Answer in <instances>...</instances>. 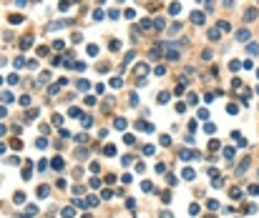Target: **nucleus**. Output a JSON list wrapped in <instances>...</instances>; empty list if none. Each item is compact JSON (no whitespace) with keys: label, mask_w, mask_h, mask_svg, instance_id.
Masks as SVG:
<instances>
[{"label":"nucleus","mask_w":259,"mask_h":218,"mask_svg":"<svg viewBox=\"0 0 259 218\" xmlns=\"http://www.w3.org/2000/svg\"><path fill=\"white\" fill-rule=\"evenodd\" d=\"M191 20H194V23H196V25H204V13L194 10V13H191Z\"/></svg>","instance_id":"obj_2"},{"label":"nucleus","mask_w":259,"mask_h":218,"mask_svg":"<svg viewBox=\"0 0 259 218\" xmlns=\"http://www.w3.org/2000/svg\"><path fill=\"white\" fill-rule=\"evenodd\" d=\"M189 213L196 216V213H199V203H191V206H189Z\"/></svg>","instance_id":"obj_25"},{"label":"nucleus","mask_w":259,"mask_h":218,"mask_svg":"<svg viewBox=\"0 0 259 218\" xmlns=\"http://www.w3.org/2000/svg\"><path fill=\"white\" fill-rule=\"evenodd\" d=\"M249 193H251V196H257V193H259V186H251V188H249Z\"/></svg>","instance_id":"obj_52"},{"label":"nucleus","mask_w":259,"mask_h":218,"mask_svg":"<svg viewBox=\"0 0 259 218\" xmlns=\"http://www.w3.org/2000/svg\"><path fill=\"white\" fill-rule=\"evenodd\" d=\"M108 48L116 53V50H121V43H118V40H111V43H108Z\"/></svg>","instance_id":"obj_16"},{"label":"nucleus","mask_w":259,"mask_h":218,"mask_svg":"<svg viewBox=\"0 0 259 218\" xmlns=\"http://www.w3.org/2000/svg\"><path fill=\"white\" fill-rule=\"evenodd\" d=\"M169 13H171V15H179V13H181V5H179V3H171Z\"/></svg>","instance_id":"obj_8"},{"label":"nucleus","mask_w":259,"mask_h":218,"mask_svg":"<svg viewBox=\"0 0 259 218\" xmlns=\"http://www.w3.org/2000/svg\"><path fill=\"white\" fill-rule=\"evenodd\" d=\"M88 55L96 58V55H98V45H88Z\"/></svg>","instance_id":"obj_15"},{"label":"nucleus","mask_w":259,"mask_h":218,"mask_svg":"<svg viewBox=\"0 0 259 218\" xmlns=\"http://www.w3.org/2000/svg\"><path fill=\"white\" fill-rule=\"evenodd\" d=\"M103 153H106V156H116V148H113V145H106V148H103Z\"/></svg>","instance_id":"obj_28"},{"label":"nucleus","mask_w":259,"mask_h":218,"mask_svg":"<svg viewBox=\"0 0 259 218\" xmlns=\"http://www.w3.org/2000/svg\"><path fill=\"white\" fill-rule=\"evenodd\" d=\"M118 15H121L118 10H108V18H111V20H118Z\"/></svg>","instance_id":"obj_42"},{"label":"nucleus","mask_w":259,"mask_h":218,"mask_svg":"<svg viewBox=\"0 0 259 218\" xmlns=\"http://www.w3.org/2000/svg\"><path fill=\"white\" fill-rule=\"evenodd\" d=\"M161 201L169 203V201H171V193H169V191H161Z\"/></svg>","instance_id":"obj_29"},{"label":"nucleus","mask_w":259,"mask_h":218,"mask_svg":"<svg viewBox=\"0 0 259 218\" xmlns=\"http://www.w3.org/2000/svg\"><path fill=\"white\" fill-rule=\"evenodd\" d=\"M179 30H181V25H179V23H174V25L169 28V33H171V35H174V33H179Z\"/></svg>","instance_id":"obj_43"},{"label":"nucleus","mask_w":259,"mask_h":218,"mask_svg":"<svg viewBox=\"0 0 259 218\" xmlns=\"http://www.w3.org/2000/svg\"><path fill=\"white\" fill-rule=\"evenodd\" d=\"M141 188H143V191H146V193H149V191H153V186L149 183V181H143V186H141Z\"/></svg>","instance_id":"obj_50"},{"label":"nucleus","mask_w":259,"mask_h":218,"mask_svg":"<svg viewBox=\"0 0 259 218\" xmlns=\"http://www.w3.org/2000/svg\"><path fill=\"white\" fill-rule=\"evenodd\" d=\"M247 50H249L251 55H254V53H259V45H257V43H249V48H247Z\"/></svg>","instance_id":"obj_35"},{"label":"nucleus","mask_w":259,"mask_h":218,"mask_svg":"<svg viewBox=\"0 0 259 218\" xmlns=\"http://www.w3.org/2000/svg\"><path fill=\"white\" fill-rule=\"evenodd\" d=\"M229 193H232V198H234V201H242V188H232Z\"/></svg>","instance_id":"obj_7"},{"label":"nucleus","mask_w":259,"mask_h":218,"mask_svg":"<svg viewBox=\"0 0 259 218\" xmlns=\"http://www.w3.org/2000/svg\"><path fill=\"white\" fill-rule=\"evenodd\" d=\"M8 83H10V85H15V83H20V78H18V73H13V75H8Z\"/></svg>","instance_id":"obj_21"},{"label":"nucleus","mask_w":259,"mask_h":218,"mask_svg":"<svg viewBox=\"0 0 259 218\" xmlns=\"http://www.w3.org/2000/svg\"><path fill=\"white\" fill-rule=\"evenodd\" d=\"M224 158H234V151L232 148H224Z\"/></svg>","instance_id":"obj_46"},{"label":"nucleus","mask_w":259,"mask_h":218,"mask_svg":"<svg viewBox=\"0 0 259 218\" xmlns=\"http://www.w3.org/2000/svg\"><path fill=\"white\" fill-rule=\"evenodd\" d=\"M257 15H259V10H257V8H247V10H244V20H247V23L257 20Z\"/></svg>","instance_id":"obj_1"},{"label":"nucleus","mask_w":259,"mask_h":218,"mask_svg":"<svg viewBox=\"0 0 259 218\" xmlns=\"http://www.w3.org/2000/svg\"><path fill=\"white\" fill-rule=\"evenodd\" d=\"M194 175H196V173H194V171H191V168H186V171H184V178H186V181H191V178H194Z\"/></svg>","instance_id":"obj_32"},{"label":"nucleus","mask_w":259,"mask_h":218,"mask_svg":"<svg viewBox=\"0 0 259 218\" xmlns=\"http://www.w3.org/2000/svg\"><path fill=\"white\" fill-rule=\"evenodd\" d=\"M35 145H38V148H45L48 140H45V138H38V140H35Z\"/></svg>","instance_id":"obj_38"},{"label":"nucleus","mask_w":259,"mask_h":218,"mask_svg":"<svg viewBox=\"0 0 259 218\" xmlns=\"http://www.w3.org/2000/svg\"><path fill=\"white\" fill-rule=\"evenodd\" d=\"M73 5V0H63V3H58V10H68Z\"/></svg>","instance_id":"obj_10"},{"label":"nucleus","mask_w":259,"mask_h":218,"mask_svg":"<svg viewBox=\"0 0 259 218\" xmlns=\"http://www.w3.org/2000/svg\"><path fill=\"white\" fill-rule=\"evenodd\" d=\"M10 23L13 25H15V23H23V15H15V13H13V15H10Z\"/></svg>","instance_id":"obj_26"},{"label":"nucleus","mask_w":259,"mask_h":218,"mask_svg":"<svg viewBox=\"0 0 259 218\" xmlns=\"http://www.w3.org/2000/svg\"><path fill=\"white\" fill-rule=\"evenodd\" d=\"M216 28H219V30L224 33V30H229V23H227V20H221V23H219V25H216Z\"/></svg>","instance_id":"obj_39"},{"label":"nucleus","mask_w":259,"mask_h":218,"mask_svg":"<svg viewBox=\"0 0 259 218\" xmlns=\"http://www.w3.org/2000/svg\"><path fill=\"white\" fill-rule=\"evenodd\" d=\"M156 100H159L161 105H164V103H169V93H159V98H156Z\"/></svg>","instance_id":"obj_17"},{"label":"nucleus","mask_w":259,"mask_h":218,"mask_svg":"<svg viewBox=\"0 0 259 218\" xmlns=\"http://www.w3.org/2000/svg\"><path fill=\"white\" fill-rule=\"evenodd\" d=\"M20 105H30V95H23V98H20Z\"/></svg>","instance_id":"obj_48"},{"label":"nucleus","mask_w":259,"mask_h":218,"mask_svg":"<svg viewBox=\"0 0 259 218\" xmlns=\"http://www.w3.org/2000/svg\"><path fill=\"white\" fill-rule=\"evenodd\" d=\"M73 213H76L73 208H63V218H73Z\"/></svg>","instance_id":"obj_30"},{"label":"nucleus","mask_w":259,"mask_h":218,"mask_svg":"<svg viewBox=\"0 0 259 218\" xmlns=\"http://www.w3.org/2000/svg\"><path fill=\"white\" fill-rule=\"evenodd\" d=\"M153 28H156V30H161V28H164V18H156V20H153Z\"/></svg>","instance_id":"obj_27"},{"label":"nucleus","mask_w":259,"mask_h":218,"mask_svg":"<svg viewBox=\"0 0 259 218\" xmlns=\"http://www.w3.org/2000/svg\"><path fill=\"white\" fill-rule=\"evenodd\" d=\"M48 193H51V188H48V186H40V188H38V196H40V198H45Z\"/></svg>","instance_id":"obj_12"},{"label":"nucleus","mask_w":259,"mask_h":218,"mask_svg":"<svg viewBox=\"0 0 259 218\" xmlns=\"http://www.w3.org/2000/svg\"><path fill=\"white\" fill-rule=\"evenodd\" d=\"M201 60H206V63H209V60H211V50H209V48H206V50H204V53H201Z\"/></svg>","instance_id":"obj_31"},{"label":"nucleus","mask_w":259,"mask_h":218,"mask_svg":"<svg viewBox=\"0 0 259 218\" xmlns=\"http://www.w3.org/2000/svg\"><path fill=\"white\" fill-rule=\"evenodd\" d=\"M0 136H5V128H3V125H0Z\"/></svg>","instance_id":"obj_54"},{"label":"nucleus","mask_w":259,"mask_h":218,"mask_svg":"<svg viewBox=\"0 0 259 218\" xmlns=\"http://www.w3.org/2000/svg\"><path fill=\"white\" fill-rule=\"evenodd\" d=\"M236 40H239V43H247V40H249V30H244V28L236 30Z\"/></svg>","instance_id":"obj_3"},{"label":"nucleus","mask_w":259,"mask_h":218,"mask_svg":"<svg viewBox=\"0 0 259 218\" xmlns=\"http://www.w3.org/2000/svg\"><path fill=\"white\" fill-rule=\"evenodd\" d=\"M141 28H143V30H151L153 23H151V20H141Z\"/></svg>","instance_id":"obj_34"},{"label":"nucleus","mask_w":259,"mask_h":218,"mask_svg":"<svg viewBox=\"0 0 259 218\" xmlns=\"http://www.w3.org/2000/svg\"><path fill=\"white\" fill-rule=\"evenodd\" d=\"M196 3H201V0H196Z\"/></svg>","instance_id":"obj_57"},{"label":"nucleus","mask_w":259,"mask_h":218,"mask_svg":"<svg viewBox=\"0 0 259 218\" xmlns=\"http://www.w3.org/2000/svg\"><path fill=\"white\" fill-rule=\"evenodd\" d=\"M0 100H3V103H13V93H3V95H0Z\"/></svg>","instance_id":"obj_22"},{"label":"nucleus","mask_w":259,"mask_h":218,"mask_svg":"<svg viewBox=\"0 0 259 218\" xmlns=\"http://www.w3.org/2000/svg\"><path fill=\"white\" fill-rule=\"evenodd\" d=\"M111 88H121V78H111Z\"/></svg>","instance_id":"obj_36"},{"label":"nucleus","mask_w":259,"mask_h":218,"mask_svg":"<svg viewBox=\"0 0 259 218\" xmlns=\"http://www.w3.org/2000/svg\"><path fill=\"white\" fill-rule=\"evenodd\" d=\"M204 130H206V133H214V130H216V125H214V123H206V128H204Z\"/></svg>","instance_id":"obj_51"},{"label":"nucleus","mask_w":259,"mask_h":218,"mask_svg":"<svg viewBox=\"0 0 259 218\" xmlns=\"http://www.w3.org/2000/svg\"><path fill=\"white\" fill-rule=\"evenodd\" d=\"M76 158H78V160H86V151H83V148L76 151Z\"/></svg>","instance_id":"obj_41"},{"label":"nucleus","mask_w":259,"mask_h":218,"mask_svg":"<svg viewBox=\"0 0 259 218\" xmlns=\"http://www.w3.org/2000/svg\"><path fill=\"white\" fill-rule=\"evenodd\" d=\"M88 183H91V188H98V186H101V181H98V178H91Z\"/></svg>","instance_id":"obj_45"},{"label":"nucleus","mask_w":259,"mask_h":218,"mask_svg":"<svg viewBox=\"0 0 259 218\" xmlns=\"http://www.w3.org/2000/svg\"><path fill=\"white\" fill-rule=\"evenodd\" d=\"M153 73H156V75H164L166 68H164V65H156V68H153Z\"/></svg>","instance_id":"obj_40"},{"label":"nucleus","mask_w":259,"mask_h":218,"mask_svg":"<svg viewBox=\"0 0 259 218\" xmlns=\"http://www.w3.org/2000/svg\"><path fill=\"white\" fill-rule=\"evenodd\" d=\"M0 85H3V75H0Z\"/></svg>","instance_id":"obj_55"},{"label":"nucleus","mask_w":259,"mask_h":218,"mask_svg":"<svg viewBox=\"0 0 259 218\" xmlns=\"http://www.w3.org/2000/svg\"><path fill=\"white\" fill-rule=\"evenodd\" d=\"M60 123H63V115L55 113V115H53V125H60Z\"/></svg>","instance_id":"obj_44"},{"label":"nucleus","mask_w":259,"mask_h":218,"mask_svg":"<svg viewBox=\"0 0 259 218\" xmlns=\"http://www.w3.org/2000/svg\"><path fill=\"white\" fill-rule=\"evenodd\" d=\"M53 168H55V171H60V168H63V160L60 158H53V163H51Z\"/></svg>","instance_id":"obj_24"},{"label":"nucleus","mask_w":259,"mask_h":218,"mask_svg":"<svg viewBox=\"0 0 259 218\" xmlns=\"http://www.w3.org/2000/svg\"><path fill=\"white\" fill-rule=\"evenodd\" d=\"M123 140H126L128 145H134V143H136V138H134V136H123Z\"/></svg>","instance_id":"obj_49"},{"label":"nucleus","mask_w":259,"mask_h":218,"mask_svg":"<svg viewBox=\"0 0 259 218\" xmlns=\"http://www.w3.org/2000/svg\"><path fill=\"white\" fill-rule=\"evenodd\" d=\"M68 113H71L73 118H83V113H81V110H78V108H76V105H73V108H71V110H68Z\"/></svg>","instance_id":"obj_23"},{"label":"nucleus","mask_w":259,"mask_h":218,"mask_svg":"<svg viewBox=\"0 0 259 218\" xmlns=\"http://www.w3.org/2000/svg\"><path fill=\"white\" fill-rule=\"evenodd\" d=\"M76 140H78V143H86L88 136H86V133H78V136H76Z\"/></svg>","instance_id":"obj_37"},{"label":"nucleus","mask_w":259,"mask_h":218,"mask_svg":"<svg viewBox=\"0 0 259 218\" xmlns=\"http://www.w3.org/2000/svg\"><path fill=\"white\" fill-rule=\"evenodd\" d=\"M103 18H106V13H103V10H98V8H96V10H93V20H103Z\"/></svg>","instance_id":"obj_13"},{"label":"nucleus","mask_w":259,"mask_h":218,"mask_svg":"<svg viewBox=\"0 0 259 218\" xmlns=\"http://www.w3.org/2000/svg\"><path fill=\"white\" fill-rule=\"evenodd\" d=\"M13 201H15V203H25V193H23V191H18L15 196H13Z\"/></svg>","instance_id":"obj_9"},{"label":"nucleus","mask_w":259,"mask_h":218,"mask_svg":"<svg viewBox=\"0 0 259 218\" xmlns=\"http://www.w3.org/2000/svg\"><path fill=\"white\" fill-rule=\"evenodd\" d=\"M161 218H174V216L169 213V211H164V213H161Z\"/></svg>","instance_id":"obj_53"},{"label":"nucleus","mask_w":259,"mask_h":218,"mask_svg":"<svg viewBox=\"0 0 259 218\" xmlns=\"http://www.w3.org/2000/svg\"><path fill=\"white\" fill-rule=\"evenodd\" d=\"M219 38H221V30L219 28H211V30H209V40L214 43V40H219Z\"/></svg>","instance_id":"obj_4"},{"label":"nucleus","mask_w":259,"mask_h":218,"mask_svg":"<svg viewBox=\"0 0 259 218\" xmlns=\"http://www.w3.org/2000/svg\"><path fill=\"white\" fill-rule=\"evenodd\" d=\"M83 40V33H73V43H81Z\"/></svg>","instance_id":"obj_47"},{"label":"nucleus","mask_w":259,"mask_h":218,"mask_svg":"<svg viewBox=\"0 0 259 218\" xmlns=\"http://www.w3.org/2000/svg\"><path fill=\"white\" fill-rule=\"evenodd\" d=\"M113 125H116L118 130H123V128H126V121H123V118H116V121H113Z\"/></svg>","instance_id":"obj_14"},{"label":"nucleus","mask_w":259,"mask_h":218,"mask_svg":"<svg viewBox=\"0 0 259 218\" xmlns=\"http://www.w3.org/2000/svg\"><path fill=\"white\" fill-rule=\"evenodd\" d=\"M232 138L236 140V145H242V148L247 145V140H244V136H242V133H232Z\"/></svg>","instance_id":"obj_6"},{"label":"nucleus","mask_w":259,"mask_h":218,"mask_svg":"<svg viewBox=\"0 0 259 218\" xmlns=\"http://www.w3.org/2000/svg\"><path fill=\"white\" fill-rule=\"evenodd\" d=\"M33 45V38L30 35H28V38H23V43H20V48H30Z\"/></svg>","instance_id":"obj_19"},{"label":"nucleus","mask_w":259,"mask_h":218,"mask_svg":"<svg viewBox=\"0 0 259 218\" xmlns=\"http://www.w3.org/2000/svg\"><path fill=\"white\" fill-rule=\"evenodd\" d=\"M206 206H209V211H216V208H219V201H214V198H211V201L206 203Z\"/></svg>","instance_id":"obj_33"},{"label":"nucleus","mask_w":259,"mask_h":218,"mask_svg":"<svg viewBox=\"0 0 259 218\" xmlns=\"http://www.w3.org/2000/svg\"><path fill=\"white\" fill-rule=\"evenodd\" d=\"M38 213V206H28L25 208V216H35Z\"/></svg>","instance_id":"obj_18"},{"label":"nucleus","mask_w":259,"mask_h":218,"mask_svg":"<svg viewBox=\"0 0 259 218\" xmlns=\"http://www.w3.org/2000/svg\"><path fill=\"white\" fill-rule=\"evenodd\" d=\"M257 93H259V85H257Z\"/></svg>","instance_id":"obj_56"},{"label":"nucleus","mask_w":259,"mask_h":218,"mask_svg":"<svg viewBox=\"0 0 259 218\" xmlns=\"http://www.w3.org/2000/svg\"><path fill=\"white\" fill-rule=\"evenodd\" d=\"M227 110H229L232 115H236V113H239V105H236V103H229V105H227Z\"/></svg>","instance_id":"obj_11"},{"label":"nucleus","mask_w":259,"mask_h":218,"mask_svg":"<svg viewBox=\"0 0 259 218\" xmlns=\"http://www.w3.org/2000/svg\"><path fill=\"white\" fill-rule=\"evenodd\" d=\"M211 186H214V188H221V186H224V181H221V175H216V178L211 181Z\"/></svg>","instance_id":"obj_20"},{"label":"nucleus","mask_w":259,"mask_h":218,"mask_svg":"<svg viewBox=\"0 0 259 218\" xmlns=\"http://www.w3.org/2000/svg\"><path fill=\"white\" fill-rule=\"evenodd\" d=\"M149 73V65H146V63H138L136 65V75H146Z\"/></svg>","instance_id":"obj_5"}]
</instances>
